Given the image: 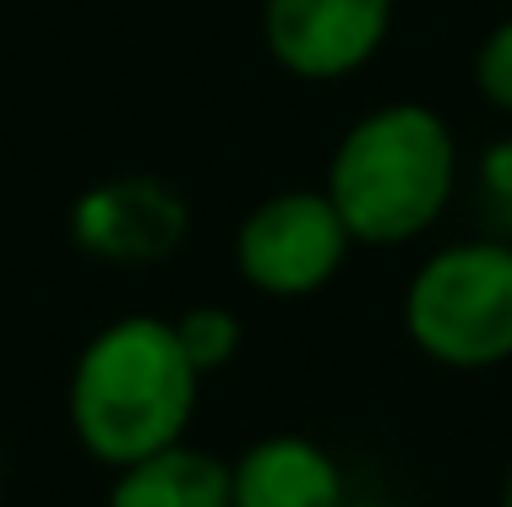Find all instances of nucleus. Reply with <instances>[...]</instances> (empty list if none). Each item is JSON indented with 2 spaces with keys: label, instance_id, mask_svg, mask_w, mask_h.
<instances>
[{
  "label": "nucleus",
  "instance_id": "obj_1",
  "mask_svg": "<svg viewBox=\"0 0 512 507\" xmlns=\"http://www.w3.org/2000/svg\"><path fill=\"white\" fill-rule=\"evenodd\" d=\"M197 382L175 322L120 317L88 338L71 371V431L99 464L120 469L186 437L197 415Z\"/></svg>",
  "mask_w": 512,
  "mask_h": 507
},
{
  "label": "nucleus",
  "instance_id": "obj_2",
  "mask_svg": "<svg viewBox=\"0 0 512 507\" xmlns=\"http://www.w3.org/2000/svg\"><path fill=\"white\" fill-rule=\"evenodd\" d=\"M458 186L453 131L425 104H387L355 120L327 164V197L360 246H404L425 235Z\"/></svg>",
  "mask_w": 512,
  "mask_h": 507
},
{
  "label": "nucleus",
  "instance_id": "obj_3",
  "mask_svg": "<svg viewBox=\"0 0 512 507\" xmlns=\"http://www.w3.org/2000/svg\"><path fill=\"white\" fill-rule=\"evenodd\" d=\"M404 328L436 366L485 371L512 360V246L463 240L420 262L404 289Z\"/></svg>",
  "mask_w": 512,
  "mask_h": 507
},
{
  "label": "nucleus",
  "instance_id": "obj_4",
  "mask_svg": "<svg viewBox=\"0 0 512 507\" xmlns=\"http://www.w3.org/2000/svg\"><path fill=\"white\" fill-rule=\"evenodd\" d=\"M355 235L338 219L327 191H278L256 202L235 235V268L273 300H300L333 284Z\"/></svg>",
  "mask_w": 512,
  "mask_h": 507
},
{
  "label": "nucleus",
  "instance_id": "obj_5",
  "mask_svg": "<svg viewBox=\"0 0 512 507\" xmlns=\"http://www.w3.org/2000/svg\"><path fill=\"white\" fill-rule=\"evenodd\" d=\"M393 0H267V55L300 82H338L382 50Z\"/></svg>",
  "mask_w": 512,
  "mask_h": 507
},
{
  "label": "nucleus",
  "instance_id": "obj_6",
  "mask_svg": "<svg viewBox=\"0 0 512 507\" xmlns=\"http://www.w3.org/2000/svg\"><path fill=\"white\" fill-rule=\"evenodd\" d=\"M186 229H191L186 197L169 180H153V175L104 180V186L82 191L77 208H71L77 246L99 262H126V268H142V262L180 251Z\"/></svg>",
  "mask_w": 512,
  "mask_h": 507
},
{
  "label": "nucleus",
  "instance_id": "obj_7",
  "mask_svg": "<svg viewBox=\"0 0 512 507\" xmlns=\"http://www.w3.org/2000/svg\"><path fill=\"white\" fill-rule=\"evenodd\" d=\"M235 507H344V469L311 437L278 431L229 464Z\"/></svg>",
  "mask_w": 512,
  "mask_h": 507
},
{
  "label": "nucleus",
  "instance_id": "obj_8",
  "mask_svg": "<svg viewBox=\"0 0 512 507\" xmlns=\"http://www.w3.org/2000/svg\"><path fill=\"white\" fill-rule=\"evenodd\" d=\"M104 507H235L229 464L186 442H169L137 464H120Z\"/></svg>",
  "mask_w": 512,
  "mask_h": 507
},
{
  "label": "nucleus",
  "instance_id": "obj_9",
  "mask_svg": "<svg viewBox=\"0 0 512 507\" xmlns=\"http://www.w3.org/2000/svg\"><path fill=\"white\" fill-rule=\"evenodd\" d=\"M175 333H180V344H186L191 366H197L202 377H207V371H218V366H229L235 349H240V317H235V311H224V306L186 311V317L175 322Z\"/></svg>",
  "mask_w": 512,
  "mask_h": 507
},
{
  "label": "nucleus",
  "instance_id": "obj_10",
  "mask_svg": "<svg viewBox=\"0 0 512 507\" xmlns=\"http://www.w3.org/2000/svg\"><path fill=\"white\" fill-rule=\"evenodd\" d=\"M474 82H480V93L496 110L512 115V17L485 33L480 55H474Z\"/></svg>",
  "mask_w": 512,
  "mask_h": 507
},
{
  "label": "nucleus",
  "instance_id": "obj_11",
  "mask_svg": "<svg viewBox=\"0 0 512 507\" xmlns=\"http://www.w3.org/2000/svg\"><path fill=\"white\" fill-rule=\"evenodd\" d=\"M344 507H398V502H349V497H344Z\"/></svg>",
  "mask_w": 512,
  "mask_h": 507
},
{
  "label": "nucleus",
  "instance_id": "obj_12",
  "mask_svg": "<svg viewBox=\"0 0 512 507\" xmlns=\"http://www.w3.org/2000/svg\"><path fill=\"white\" fill-rule=\"evenodd\" d=\"M502 507H512V469H507V491H502Z\"/></svg>",
  "mask_w": 512,
  "mask_h": 507
}]
</instances>
